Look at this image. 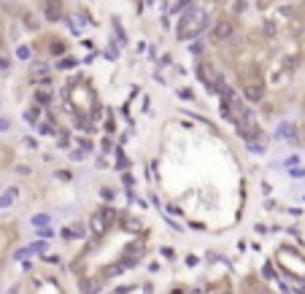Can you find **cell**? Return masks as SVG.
Listing matches in <instances>:
<instances>
[{"label": "cell", "mask_w": 305, "mask_h": 294, "mask_svg": "<svg viewBox=\"0 0 305 294\" xmlns=\"http://www.w3.org/2000/svg\"><path fill=\"white\" fill-rule=\"evenodd\" d=\"M170 294H184V289H173V291H170Z\"/></svg>", "instance_id": "5bb4252c"}, {"label": "cell", "mask_w": 305, "mask_h": 294, "mask_svg": "<svg viewBox=\"0 0 305 294\" xmlns=\"http://www.w3.org/2000/svg\"><path fill=\"white\" fill-rule=\"evenodd\" d=\"M73 65H76V60H62V62H60V68L65 70V68H73Z\"/></svg>", "instance_id": "8fae6325"}, {"label": "cell", "mask_w": 305, "mask_h": 294, "mask_svg": "<svg viewBox=\"0 0 305 294\" xmlns=\"http://www.w3.org/2000/svg\"><path fill=\"white\" fill-rule=\"evenodd\" d=\"M65 14H62V6H60V0H46V19L49 22H60Z\"/></svg>", "instance_id": "3957f363"}, {"label": "cell", "mask_w": 305, "mask_h": 294, "mask_svg": "<svg viewBox=\"0 0 305 294\" xmlns=\"http://www.w3.org/2000/svg\"><path fill=\"white\" fill-rule=\"evenodd\" d=\"M0 68H3V70H6V68H8V60H0Z\"/></svg>", "instance_id": "4fadbf2b"}, {"label": "cell", "mask_w": 305, "mask_h": 294, "mask_svg": "<svg viewBox=\"0 0 305 294\" xmlns=\"http://www.w3.org/2000/svg\"><path fill=\"white\" fill-rule=\"evenodd\" d=\"M16 194H19V189H8L6 194H0V208H11L14 200H16Z\"/></svg>", "instance_id": "5b68a950"}, {"label": "cell", "mask_w": 305, "mask_h": 294, "mask_svg": "<svg viewBox=\"0 0 305 294\" xmlns=\"http://www.w3.org/2000/svg\"><path fill=\"white\" fill-rule=\"evenodd\" d=\"M208 24V16L203 8H192V11H186L184 19L178 22V41H189V38H195L205 30Z\"/></svg>", "instance_id": "6da1fadb"}, {"label": "cell", "mask_w": 305, "mask_h": 294, "mask_svg": "<svg viewBox=\"0 0 305 294\" xmlns=\"http://www.w3.org/2000/svg\"><path fill=\"white\" fill-rule=\"evenodd\" d=\"M211 35H214V41H227V38L235 35V24L230 22V19H219L216 27L211 30Z\"/></svg>", "instance_id": "7a4b0ae2"}, {"label": "cell", "mask_w": 305, "mask_h": 294, "mask_svg": "<svg viewBox=\"0 0 305 294\" xmlns=\"http://www.w3.org/2000/svg\"><path fill=\"white\" fill-rule=\"evenodd\" d=\"M46 224H49V216H46V213L33 216V227H46Z\"/></svg>", "instance_id": "8992f818"}, {"label": "cell", "mask_w": 305, "mask_h": 294, "mask_svg": "<svg viewBox=\"0 0 305 294\" xmlns=\"http://www.w3.org/2000/svg\"><path fill=\"white\" fill-rule=\"evenodd\" d=\"M222 294H232V291H222Z\"/></svg>", "instance_id": "9a60e30c"}, {"label": "cell", "mask_w": 305, "mask_h": 294, "mask_svg": "<svg viewBox=\"0 0 305 294\" xmlns=\"http://www.w3.org/2000/svg\"><path fill=\"white\" fill-rule=\"evenodd\" d=\"M246 6H249L246 0H235V3H232V14H243V11H246Z\"/></svg>", "instance_id": "ba28073f"}, {"label": "cell", "mask_w": 305, "mask_h": 294, "mask_svg": "<svg viewBox=\"0 0 305 294\" xmlns=\"http://www.w3.org/2000/svg\"><path fill=\"white\" fill-rule=\"evenodd\" d=\"M35 100H38V103H43V106H46V103H49V94H43V92H38V94H35Z\"/></svg>", "instance_id": "30bf717a"}, {"label": "cell", "mask_w": 305, "mask_h": 294, "mask_svg": "<svg viewBox=\"0 0 305 294\" xmlns=\"http://www.w3.org/2000/svg\"><path fill=\"white\" fill-rule=\"evenodd\" d=\"M11 125H8V119H0V130H8Z\"/></svg>", "instance_id": "7c38bea8"}, {"label": "cell", "mask_w": 305, "mask_h": 294, "mask_svg": "<svg viewBox=\"0 0 305 294\" xmlns=\"http://www.w3.org/2000/svg\"><path fill=\"white\" fill-rule=\"evenodd\" d=\"M62 52H65V46L54 41V43H52V54H62Z\"/></svg>", "instance_id": "9c48e42d"}, {"label": "cell", "mask_w": 305, "mask_h": 294, "mask_svg": "<svg viewBox=\"0 0 305 294\" xmlns=\"http://www.w3.org/2000/svg\"><path fill=\"white\" fill-rule=\"evenodd\" d=\"M243 94H246V100L249 103H260L262 100V84H246V89H243Z\"/></svg>", "instance_id": "277c9868"}, {"label": "cell", "mask_w": 305, "mask_h": 294, "mask_svg": "<svg viewBox=\"0 0 305 294\" xmlns=\"http://www.w3.org/2000/svg\"><path fill=\"white\" fill-rule=\"evenodd\" d=\"M16 57H19V60H30V46H19V49H16Z\"/></svg>", "instance_id": "52a82bcc"}]
</instances>
